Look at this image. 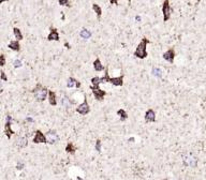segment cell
Wrapping results in <instances>:
<instances>
[{"label":"cell","instance_id":"cell-1","mask_svg":"<svg viewBox=\"0 0 206 180\" xmlns=\"http://www.w3.org/2000/svg\"><path fill=\"white\" fill-rule=\"evenodd\" d=\"M149 44V40L147 38H143L141 42L137 44L136 50L134 52V56L139 59H145L147 57V45Z\"/></svg>","mask_w":206,"mask_h":180},{"label":"cell","instance_id":"cell-2","mask_svg":"<svg viewBox=\"0 0 206 180\" xmlns=\"http://www.w3.org/2000/svg\"><path fill=\"white\" fill-rule=\"evenodd\" d=\"M100 81L101 84H104V83H111L112 85L116 87H120L123 85V74L120 75L118 77H111L110 74H108V69L105 70V75L102 77H100Z\"/></svg>","mask_w":206,"mask_h":180},{"label":"cell","instance_id":"cell-3","mask_svg":"<svg viewBox=\"0 0 206 180\" xmlns=\"http://www.w3.org/2000/svg\"><path fill=\"white\" fill-rule=\"evenodd\" d=\"M32 93L34 94V98L38 102H44L47 99L48 89L46 87H43L41 84H38L36 88L32 90Z\"/></svg>","mask_w":206,"mask_h":180},{"label":"cell","instance_id":"cell-4","mask_svg":"<svg viewBox=\"0 0 206 180\" xmlns=\"http://www.w3.org/2000/svg\"><path fill=\"white\" fill-rule=\"evenodd\" d=\"M183 162H184L185 166L194 168L198 165V158H196L195 155L192 154V153H186L183 157Z\"/></svg>","mask_w":206,"mask_h":180},{"label":"cell","instance_id":"cell-5","mask_svg":"<svg viewBox=\"0 0 206 180\" xmlns=\"http://www.w3.org/2000/svg\"><path fill=\"white\" fill-rule=\"evenodd\" d=\"M172 10L171 5H170V0H164L162 3V14H163V22H167L170 20L172 16Z\"/></svg>","mask_w":206,"mask_h":180},{"label":"cell","instance_id":"cell-6","mask_svg":"<svg viewBox=\"0 0 206 180\" xmlns=\"http://www.w3.org/2000/svg\"><path fill=\"white\" fill-rule=\"evenodd\" d=\"M76 113L80 114V115H83V116H86V115H88L90 113V106H89L88 101H87L86 98L84 99L83 103H81L76 107Z\"/></svg>","mask_w":206,"mask_h":180},{"label":"cell","instance_id":"cell-7","mask_svg":"<svg viewBox=\"0 0 206 180\" xmlns=\"http://www.w3.org/2000/svg\"><path fill=\"white\" fill-rule=\"evenodd\" d=\"M90 89L92 90V93H93V96H95V99L98 100V101H103L104 96H106V92L104 91V90L100 89V87L99 86H92V85H91Z\"/></svg>","mask_w":206,"mask_h":180},{"label":"cell","instance_id":"cell-8","mask_svg":"<svg viewBox=\"0 0 206 180\" xmlns=\"http://www.w3.org/2000/svg\"><path fill=\"white\" fill-rule=\"evenodd\" d=\"M45 136H46V142L51 145H54L59 141V135L55 130H49Z\"/></svg>","mask_w":206,"mask_h":180},{"label":"cell","instance_id":"cell-9","mask_svg":"<svg viewBox=\"0 0 206 180\" xmlns=\"http://www.w3.org/2000/svg\"><path fill=\"white\" fill-rule=\"evenodd\" d=\"M33 143L34 144H41V143L45 144V143H47L46 136L42 133V131H40V130L36 131V134H34V137H33Z\"/></svg>","mask_w":206,"mask_h":180},{"label":"cell","instance_id":"cell-10","mask_svg":"<svg viewBox=\"0 0 206 180\" xmlns=\"http://www.w3.org/2000/svg\"><path fill=\"white\" fill-rule=\"evenodd\" d=\"M11 120H12V118H11L10 116H8L7 122H5V133L9 139H10V138L12 137L13 134H14V131L11 129Z\"/></svg>","mask_w":206,"mask_h":180},{"label":"cell","instance_id":"cell-11","mask_svg":"<svg viewBox=\"0 0 206 180\" xmlns=\"http://www.w3.org/2000/svg\"><path fill=\"white\" fill-rule=\"evenodd\" d=\"M175 50H173V48H169V50H167V52L163 54V59L167 60V62H170V63H173L174 62V59H175Z\"/></svg>","mask_w":206,"mask_h":180},{"label":"cell","instance_id":"cell-12","mask_svg":"<svg viewBox=\"0 0 206 180\" xmlns=\"http://www.w3.org/2000/svg\"><path fill=\"white\" fill-rule=\"evenodd\" d=\"M47 40L48 41H59L60 40V35H59V32L56 28L51 27V29H49V35H47Z\"/></svg>","mask_w":206,"mask_h":180},{"label":"cell","instance_id":"cell-13","mask_svg":"<svg viewBox=\"0 0 206 180\" xmlns=\"http://www.w3.org/2000/svg\"><path fill=\"white\" fill-rule=\"evenodd\" d=\"M145 121L146 122H154L156 121V113L152 108H149L145 113Z\"/></svg>","mask_w":206,"mask_h":180},{"label":"cell","instance_id":"cell-14","mask_svg":"<svg viewBox=\"0 0 206 180\" xmlns=\"http://www.w3.org/2000/svg\"><path fill=\"white\" fill-rule=\"evenodd\" d=\"M15 145H16L17 148H25L26 146L28 145V141H27V138L26 137H18L16 139V142H15Z\"/></svg>","mask_w":206,"mask_h":180},{"label":"cell","instance_id":"cell-15","mask_svg":"<svg viewBox=\"0 0 206 180\" xmlns=\"http://www.w3.org/2000/svg\"><path fill=\"white\" fill-rule=\"evenodd\" d=\"M47 99H48V103L52 106L57 105V99H56V93L52 90H48V94H47Z\"/></svg>","mask_w":206,"mask_h":180},{"label":"cell","instance_id":"cell-16","mask_svg":"<svg viewBox=\"0 0 206 180\" xmlns=\"http://www.w3.org/2000/svg\"><path fill=\"white\" fill-rule=\"evenodd\" d=\"M67 87H68V88H73V87L80 88V87H81V83H80L77 79L73 78V77H70V78L68 79V84H67Z\"/></svg>","mask_w":206,"mask_h":180},{"label":"cell","instance_id":"cell-17","mask_svg":"<svg viewBox=\"0 0 206 180\" xmlns=\"http://www.w3.org/2000/svg\"><path fill=\"white\" fill-rule=\"evenodd\" d=\"M93 69H95V71H97V72H102L103 70L105 69L99 58H97V59L93 61Z\"/></svg>","mask_w":206,"mask_h":180},{"label":"cell","instance_id":"cell-18","mask_svg":"<svg viewBox=\"0 0 206 180\" xmlns=\"http://www.w3.org/2000/svg\"><path fill=\"white\" fill-rule=\"evenodd\" d=\"M9 48L14 52H20V42H18V40H15V41H11L10 44H9Z\"/></svg>","mask_w":206,"mask_h":180},{"label":"cell","instance_id":"cell-19","mask_svg":"<svg viewBox=\"0 0 206 180\" xmlns=\"http://www.w3.org/2000/svg\"><path fill=\"white\" fill-rule=\"evenodd\" d=\"M75 151H76V147H75V145H74L73 143H68L67 144V146H66V152L67 153H71V154H74L75 153Z\"/></svg>","mask_w":206,"mask_h":180},{"label":"cell","instance_id":"cell-20","mask_svg":"<svg viewBox=\"0 0 206 180\" xmlns=\"http://www.w3.org/2000/svg\"><path fill=\"white\" fill-rule=\"evenodd\" d=\"M117 115L119 116V118H120V120H121V121H126L128 118H129V116H128V113L125 111V109H123V108L118 109V111H117Z\"/></svg>","mask_w":206,"mask_h":180},{"label":"cell","instance_id":"cell-21","mask_svg":"<svg viewBox=\"0 0 206 180\" xmlns=\"http://www.w3.org/2000/svg\"><path fill=\"white\" fill-rule=\"evenodd\" d=\"M92 10L95 11V13L97 14V17L101 18V16H102V8H101L99 5H97V3H93Z\"/></svg>","mask_w":206,"mask_h":180},{"label":"cell","instance_id":"cell-22","mask_svg":"<svg viewBox=\"0 0 206 180\" xmlns=\"http://www.w3.org/2000/svg\"><path fill=\"white\" fill-rule=\"evenodd\" d=\"M61 104H62V106H64V108L69 109L70 107H71L72 102L70 101V99H69L68 96H64V98H62V100H61Z\"/></svg>","mask_w":206,"mask_h":180},{"label":"cell","instance_id":"cell-23","mask_svg":"<svg viewBox=\"0 0 206 180\" xmlns=\"http://www.w3.org/2000/svg\"><path fill=\"white\" fill-rule=\"evenodd\" d=\"M13 33H14L15 38H16L18 41H20V40H23V35H22V31H20V29L17 27H14L13 28Z\"/></svg>","mask_w":206,"mask_h":180},{"label":"cell","instance_id":"cell-24","mask_svg":"<svg viewBox=\"0 0 206 180\" xmlns=\"http://www.w3.org/2000/svg\"><path fill=\"white\" fill-rule=\"evenodd\" d=\"M81 37L83 38V39H85V40H87V39H89V38L91 37V32L89 31V30H87V29H82L81 30Z\"/></svg>","mask_w":206,"mask_h":180},{"label":"cell","instance_id":"cell-25","mask_svg":"<svg viewBox=\"0 0 206 180\" xmlns=\"http://www.w3.org/2000/svg\"><path fill=\"white\" fill-rule=\"evenodd\" d=\"M91 85L92 86H99V85L101 84V81H100V77L99 76H95L91 78Z\"/></svg>","mask_w":206,"mask_h":180},{"label":"cell","instance_id":"cell-26","mask_svg":"<svg viewBox=\"0 0 206 180\" xmlns=\"http://www.w3.org/2000/svg\"><path fill=\"white\" fill-rule=\"evenodd\" d=\"M162 70L158 69V68H154L152 69V74L154 75V76H157V77H162Z\"/></svg>","mask_w":206,"mask_h":180},{"label":"cell","instance_id":"cell-27","mask_svg":"<svg viewBox=\"0 0 206 180\" xmlns=\"http://www.w3.org/2000/svg\"><path fill=\"white\" fill-rule=\"evenodd\" d=\"M101 147H102V142H101V139H97L96 145H95V149H96L98 152H100V151H101Z\"/></svg>","mask_w":206,"mask_h":180},{"label":"cell","instance_id":"cell-28","mask_svg":"<svg viewBox=\"0 0 206 180\" xmlns=\"http://www.w3.org/2000/svg\"><path fill=\"white\" fill-rule=\"evenodd\" d=\"M58 2L59 5L64 7H70V0H58Z\"/></svg>","mask_w":206,"mask_h":180},{"label":"cell","instance_id":"cell-29","mask_svg":"<svg viewBox=\"0 0 206 180\" xmlns=\"http://www.w3.org/2000/svg\"><path fill=\"white\" fill-rule=\"evenodd\" d=\"M5 64V55H0V67H3Z\"/></svg>","mask_w":206,"mask_h":180},{"label":"cell","instance_id":"cell-30","mask_svg":"<svg viewBox=\"0 0 206 180\" xmlns=\"http://www.w3.org/2000/svg\"><path fill=\"white\" fill-rule=\"evenodd\" d=\"M14 67H15V68H20V67H22V62H20V60H15V61H14Z\"/></svg>","mask_w":206,"mask_h":180},{"label":"cell","instance_id":"cell-31","mask_svg":"<svg viewBox=\"0 0 206 180\" xmlns=\"http://www.w3.org/2000/svg\"><path fill=\"white\" fill-rule=\"evenodd\" d=\"M0 73H1V79H2V81H8V78H7V75L5 74V72L1 71Z\"/></svg>","mask_w":206,"mask_h":180},{"label":"cell","instance_id":"cell-32","mask_svg":"<svg viewBox=\"0 0 206 180\" xmlns=\"http://www.w3.org/2000/svg\"><path fill=\"white\" fill-rule=\"evenodd\" d=\"M112 5H118V0H108Z\"/></svg>","mask_w":206,"mask_h":180},{"label":"cell","instance_id":"cell-33","mask_svg":"<svg viewBox=\"0 0 206 180\" xmlns=\"http://www.w3.org/2000/svg\"><path fill=\"white\" fill-rule=\"evenodd\" d=\"M24 167V165H23V164H17V169H22V168Z\"/></svg>","mask_w":206,"mask_h":180},{"label":"cell","instance_id":"cell-34","mask_svg":"<svg viewBox=\"0 0 206 180\" xmlns=\"http://www.w3.org/2000/svg\"><path fill=\"white\" fill-rule=\"evenodd\" d=\"M5 1H9V0H0V5L3 3V2H5Z\"/></svg>","mask_w":206,"mask_h":180},{"label":"cell","instance_id":"cell-35","mask_svg":"<svg viewBox=\"0 0 206 180\" xmlns=\"http://www.w3.org/2000/svg\"><path fill=\"white\" fill-rule=\"evenodd\" d=\"M64 45H66V46H67V48H70V45H69L68 43H66V44H64Z\"/></svg>","mask_w":206,"mask_h":180},{"label":"cell","instance_id":"cell-36","mask_svg":"<svg viewBox=\"0 0 206 180\" xmlns=\"http://www.w3.org/2000/svg\"><path fill=\"white\" fill-rule=\"evenodd\" d=\"M196 1H198V2H200V1H201V0H196Z\"/></svg>","mask_w":206,"mask_h":180},{"label":"cell","instance_id":"cell-37","mask_svg":"<svg viewBox=\"0 0 206 180\" xmlns=\"http://www.w3.org/2000/svg\"><path fill=\"white\" fill-rule=\"evenodd\" d=\"M0 88H1V83H0Z\"/></svg>","mask_w":206,"mask_h":180},{"label":"cell","instance_id":"cell-38","mask_svg":"<svg viewBox=\"0 0 206 180\" xmlns=\"http://www.w3.org/2000/svg\"><path fill=\"white\" fill-rule=\"evenodd\" d=\"M128 1H129V2H130V1H131V0H128Z\"/></svg>","mask_w":206,"mask_h":180}]
</instances>
